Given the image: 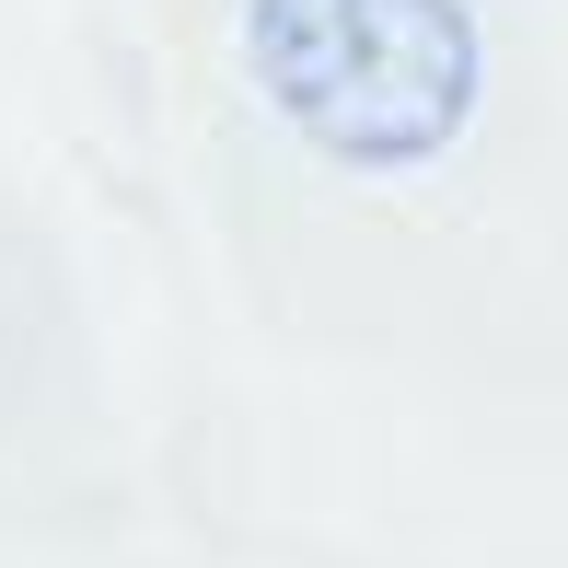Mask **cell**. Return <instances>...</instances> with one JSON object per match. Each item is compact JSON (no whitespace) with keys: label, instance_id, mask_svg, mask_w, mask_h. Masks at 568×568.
I'll return each instance as SVG.
<instances>
[{"label":"cell","instance_id":"cell-1","mask_svg":"<svg viewBox=\"0 0 568 568\" xmlns=\"http://www.w3.org/2000/svg\"><path fill=\"white\" fill-rule=\"evenodd\" d=\"M255 93L359 174L442 163L476 116V12L464 0H255Z\"/></svg>","mask_w":568,"mask_h":568}]
</instances>
